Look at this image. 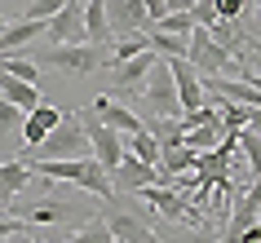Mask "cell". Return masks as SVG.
Returning a JSON list of instances; mask_svg holds the SVG:
<instances>
[{
	"instance_id": "9",
	"label": "cell",
	"mask_w": 261,
	"mask_h": 243,
	"mask_svg": "<svg viewBox=\"0 0 261 243\" xmlns=\"http://www.w3.org/2000/svg\"><path fill=\"white\" fill-rule=\"evenodd\" d=\"M89 208H84L80 199H36L31 208H22V221H31V226H58V221H71V230H75V217H84Z\"/></svg>"
},
{
	"instance_id": "5",
	"label": "cell",
	"mask_w": 261,
	"mask_h": 243,
	"mask_svg": "<svg viewBox=\"0 0 261 243\" xmlns=\"http://www.w3.org/2000/svg\"><path fill=\"white\" fill-rule=\"evenodd\" d=\"M80 124H84V133H89V146H93V159L107 168V173H115L124 164V133H115L111 124H102L97 120V111L93 106H80Z\"/></svg>"
},
{
	"instance_id": "3",
	"label": "cell",
	"mask_w": 261,
	"mask_h": 243,
	"mask_svg": "<svg viewBox=\"0 0 261 243\" xmlns=\"http://www.w3.org/2000/svg\"><path fill=\"white\" fill-rule=\"evenodd\" d=\"M191 67L199 71V75H226V80H248V75H252V67H244L234 53H226V49L213 40L208 27H195V36H191Z\"/></svg>"
},
{
	"instance_id": "27",
	"label": "cell",
	"mask_w": 261,
	"mask_h": 243,
	"mask_svg": "<svg viewBox=\"0 0 261 243\" xmlns=\"http://www.w3.org/2000/svg\"><path fill=\"white\" fill-rule=\"evenodd\" d=\"M248 115H252V106L221 102V124H226V133H239V128H248Z\"/></svg>"
},
{
	"instance_id": "31",
	"label": "cell",
	"mask_w": 261,
	"mask_h": 243,
	"mask_svg": "<svg viewBox=\"0 0 261 243\" xmlns=\"http://www.w3.org/2000/svg\"><path fill=\"white\" fill-rule=\"evenodd\" d=\"M191 14H195V22H199V27H213V22H217V0H199Z\"/></svg>"
},
{
	"instance_id": "21",
	"label": "cell",
	"mask_w": 261,
	"mask_h": 243,
	"mask_svg": "<svg viewBox=\"0 0 261 243\" xmlns=\"http://www.w3.org/2000/svg\"><path fill=\"white\" fill-rule=\"evenodd\" d=\"M221 142H226V124H199V128L186 133V146L199 150V155H204V150H217Z\"/></svg>"
},
{
	"instance_id": "19",
	"label": "cell",
	"mask_w": 261,
	"mask_h": 243,
	"mask_svg": "<svg viewBox=\"0 0 261 243\" xmlns=\"http://www.w3.org/2000/svg\"><path fill=\"white\" fill-rule=\"evenodd\" d=\"M124 150H128V155H138V159H146V164H155V168H160V155H164V146H160V137H155L151 128L128 133V137H124Z\"/></svg>"
},
{
	"instance_id": "11",
	"label": "cell",
	"mask_w": 261,
	"mask_h": 243,
	"mask_svg": "<svg viewBox=\"0 0 261 243\" xmlns=\"http://www.w3.org/2000/svg\"><path fill=\"white\" fill-rule=\"evenodd\" d=\"M111 177H115V190L138 195L142 186H155V181H160V168H155V164H146V159H138V155H124V164H120Z\"/></svg>"
},
{
	"instance_id": "12",
	"label": "cell",
	"mask_w": 261,
	"mask_h": 243,
	"mask_svg": "<svg viewBox=\"0 0 261 243\" xmlns=\"http://www.w3.org/2000/svg\"><path fill=\"white\" fill-rule=\"evenodd\" d=\"M93 111H97V120L102 124H111L115 133H138V128H146V120H142L133 106H124V102H111V93H102V97H93Z\"/></svg>"
},
{
	"instance_id": "33",
	"label": "cell",
	"mask_w": 261,
	"mask_h": 243,
	"mask_svg": "<svg viewBox=\"0 0 261 243\" xmlns=\"http://www.w3.org/2000/svg\"><path fill=\"white\" fill-rule=\"evenodd\" d=\"M199 0H168V14H191Z\"/></svg>"
},
{
	"instance_id": "35",
	"label": "cell",
	"mask_w": 261,
	"mask_h": 243,
	"mask_svg": "<svg viewBox=\"0 0 261 243\" xmlns=\"http://www.w3.org/2000/svg\"><path fill=\"white\" fill-rule=\"evenodd\" d=\"M5 243H36V239H31V230H18V234H9Z\"/></svg>"
},
{
	"instance_id": "1",
	"label": "cell",
	"mask_w": 261,
	"mask_h": 243,
	"mask_svg": "<svg viewBox=\"0 0 261 243\" xmlns=\"http://www.w3.org/2000/svg\"><path fill=\"white\" fill-rule=\"evenodd\" d=\"M89 150H93V146H89V133H84V124H80V111L67 106V120L58 124L40 146L22 150V159H27V164H36V159H84Z\"/></svg>"
},
{
	"instance_id": "36",
	"label": "cell",
	"mask_w": 261,
	"mask_h": 243,
	"mask_svg": "<svg viewBox=\"0 0 261 243\" xmlns=\"http://www.w3.org/2000/svg\"><path fill=\"white\" fill-rule=\"evenodd\" d=\"M248 128H252V133H261V111H252V115H248Z\"/></svg>"
},
{
	"instance_id": "25",
	"label": "cell",
	"mask_w": 261,
	"mask_h": 243,
	"mask_svg": "<svg viewBox=\"0 0 261 243\" xmlns=\"http://www.w3.org/2000/svg\"><path fill=\"white\" fill-rule=\"evenodd\" d=\"M239 155L252 164V177H261V133H252V128H239Z\"/></svg>"
},
{
	"instance_id": "28",
	"label": "cell",
	"mask_w": 261,
	"mask_h": 243,
	"mask_svg": "<svg viewBox=\"0 0 261 243\" xmlns=\"http://www.w3.org/2000/svg\"><path fill=\"white\" fill-rule=\"evenodd\" d=\"M22 124H27V111L14 106L9 97L0 93V133H9V128H22Z\"/></svg>"
},
{
	"instance_id": "20",
	"label": "cell",
	"mask_w": 261,
	"mask_h": 243,
	"mask_svg": "<svg viewBox=\"0 0 261 243\" xmlns=\"http://www.w3.org/2000/svg\"><path fill=\"white\" fill-rule=\"evenodd\" d=\"M151 49L164 62H173V58H191V36H168V31H155L151 36Z\"/></svg>"
},
{
	"instance_id": "24",
	"label": "cell",
	"mask_w": 261,
	"mask_h": 243,
	"mask_svg": "<svg viewBox=\"0 0 261 243\" xmlns=\"http://www.w3.org/2000/svg\"><path fill=\"white\" fill-rule=\"evenodd\" d=\"M195 14H164L160 22H155L151 31H168V36H195Z\"/></svg>"
},
{
	"instance_id": "23",
	"label": "cell",
	"mask_w": 261,
	"mask_h": 243,
	"mask_svg": "<svg viewBox=\"0 0 261 243\" xmlns=\"http://www.w3.org/2000/svg\"><path fill=\"white\" fill-rule=\"evenodd\" d=\"M151 49V36H120V40L111 44V67H120V62H128V58H138Z\"/></svg>"
},
{
	"instance_id": "38",
	"label": "cell",
	"mask_w": 261,
	"mask_h": 243,
	"mask_svg": "<svg viewBox=\"0 0 261 243\" xmlns=\"http://www.w3.org/2000/svg\"><path fill=\"white\" fill-rule=\"evenodd\" d=\"M257 14H261V0H257Z\"/></svg>"
},
{
	"instance_id": "10",
	"label": "cell",
	"mask_w": 261,
	"mask_h": 243,
	"mask_svg": "<svg viewBox=\"0 0 261 243\" xmlns=\"http://www.w3.org/2000/svg\"><path fill=\"white\" fill-rule=\"evenodd\" d=\"M168 67H173V80H177V93H181V115H186V111H199V106L208 102L204 75L191 67V58H173Z\"/></svg>"
},
{
	"instance_id": "6",
	"label": "cell",
	"mask_w": 261,
	"mask_h": 243,
	"mask_svg": "<svg viewBox=\"0 0 261 243\" xmlns=\"http://www.w3.org/2000/svg\"><path fill=\"white\" fill-rule=\"evenodd\" d=\"M155 62H160V53H155V49H146V53L128 58V62H120V67H111V93H120V97H128V102H133V97L142 93V84L151 80Z\"/></svg>"
},
{
	"instance_id": "30",
	"label": "cell",
	"mask_w": 261,
	"mask_h": 243,
	"mask_svg": "<svg viewBox=\"0 0 261 243\" xmlns=\"http://www.w3.org/2000/svg\"><path fill=\"white\" fill-rule=\"evenodd\" d=\"M67 0H27V9H22V18H36V22H49V18L62 9Z\"/></svg>"
},
{
	"instance_id": "14",
	"label": "cell",
	"mask_w": 261,
	"mask_h": 243,
	"mask_svg": "<svg viewBox=\"0 0 261 243\" xmlns=\"http://www.w3.org/2000/svg\"><path fill=\"white\" fill-rule=\"evenodd\" d=\"M40 36H49V22H36V18H18V22H9V27L0 31V58L9 53V49H27V44L40 40Z\"/></svg>"
},
{
	"instance_id": "22",
	"label": "cell",
	"mask_w": 261,
	"mask_h": 243,
	"mask_svg": "<svg viewBox=\"0 0 261 243\" xmlns=\"http://www.w3.org/2000/svg\"><path fill=\"white\" fill-rule=\"evenodd\" d=\"M67 243H120V239L111 234L107 217H93V221H84V226L71 230V239H67Z\"/></svg>"
},
{
	"instance_id": "7",
	"label": "cell",
	"mask_w": 261,
	"mask_h": 243,
	"mask_svg": "<svg viewBox=\"0 0 261 243\" xmlns=\"http://www.w3.org/2000/svg\"><path fill=\"white\" fill-rule=\"evenodd\" d=\"M49 40L54 44H89V22H84V0H67L49 18Z\"/></svg>"
},
{
	"instance_id": "39",
	"label": "cell",
	"mask_w": 261,
	"mask_h": 243,
	"mask_svg": "<svg viewBox=\"0 0 261 243\" xmlns=\"http://www.w3.org/2000/svg\"><path fill=\"white\" fill-rule=\"evenodd\" d=\"M84 5H89V0H84Z\"/></svg>"
},
{
	"instance_id": "15",
	"label": "cell",
	"mask_w": 261,
	"mask_h": 243,
	"mask_svg": "<svg viewBox=\"0 0 261 243\" xmlns=\"http://www.w3.org/2000/svg\"><path fill=\"white\" fill-rule=\"evenodd\" d=\"M31 181H36V168L27 159H5L0 164V199L5 203H14V195H22Z\"/></svg>"
},
{
	"instance_id": "13",
	"label": "cell",
	"mask_w": 261,
	"mask_h": 243,
	"mask_svg": "<svg viewBox=\"0 0 261 243\" xmlns=\"http://www.w3.org/2000/svg\"><path fill=\"white\" fill-rule=\"evenodd\" d=\"M67 120V106H36V111H27V124H22V142H27V146H40L44 137L54 133L58 124Z\"/></svg>"
},
{
	"instance_id": "4",
	"label": "cell",
	"mask_w": 261,
	"mask_h": 243,
	"mask_svg": "<svg viewBox=\"0 0 261 243\" xmlns=\"http://www.w3.org/2000/svg\"><path fill=\"white\" fill-rule=\"evenodd\" d=\"M107 62H111V49H97V44H54L40 53V67L67 71V75H97Z\"/></svg>"
},
{
	"instance_id": "34",
	"label": "cell",
	"mask_w": 261,
	"mask_h": 243,
	"mask_svg": "<svg viewBox=\"0 0 261 243\" xmlns=\"http://www.w3.org/2000/svg\"><path fill=\"white\" fill-rule=\"evenodd\" d=\"M239 243H261V221H252V226L244 230V239H239Z\"/></svg>"
},
{
	"instance_id": "16",
	"label": "cell",
	"mask_w": 261,
	"mask_h": 243,
	"mask_svg": "<svg viewBox=\"0 0 261 243\" xmlns=\"http://www.w3.org/2000/svg\"><path fill=\"white\" fill-rule=\"evenodd\" d=\"M0 93L9 97L14 106H22V111H36V106H40V84L18 80L14 71H5V67H0Z\"/></svg>"
},
{
	"instance_id": "26",
	"label": "cell",
	"mask_w": 261,
	"mask_h": 243,
	"mask_svg": "<svg viewBox=\"0 0 261 243\" xmlns=\"http://www.w3.org/2000/svg\"><path fill=\"white\" fill-rule=\"evenodd\" d=\"M173 243H217V234H213L208 221H199V226H177L173 230Z\"/></svg>"
},
{
	"instance_id": "17",
	"label": "cell",
	"mask_w": 261,
	"mask_h": 243,
	"mask_svg": "<svg viewBox=\"0 0 261 243\" xmlns=\"http://www.w3.org/2000/svg\"><path fill=\"white\" fill-rule=\"evenodd\" d=\"M195 164H199V150H191L186 142L181 146H164V155H160V186H164L168 177H177V173H191Z\"/></svg>"
},
{
	"instance_id": "8",
	"label": "cell",
	"mask_w": 261,
	"mask_h": 243,
	"mask_svg": "<svg viewBox=\"0 0 261 243\" xmlns=\"http://www.w3.org/2000/svg\"><path fill=\"white\" fill-rule=\"evenodd\" d=\"M107 22L111 36H138V31H151V14H146V0H107Z\"/></svg>"
},
{
	"instance_id": "37",
	"label": "cell",
	"mask_w": 261,
	"mask_h": 243,
	"mask_svg": "<svg viewBox=\"0 0 261 243\" xmlns=\"http://www.w3.org/2000/svg\"><path fill=\"white\" fill-rule=\"evenodd\" d=\"M5 27H9V18H5V9H0V31H5Z\"/></svg>"
},
{
	"instance_id": "2",
	"label": "cell",
	"mask_w": 261,
	"mask_h": 243,
	"mask_svg": "<svg viewBox=\"0 0 261 243\" xmlns=\"http://www.w3.org/2000/svg\"><path fill=\"white\" fill-rule=\"evenodd\" d=\"M128 106L138 111L142 120H155V115H181V93H177V80H173V67H168L164 58L155 62L151 80L142 84V93L133 97Z\"/></svg>"
},
{
	"instance_id": "32",
	"label": "cell",
	"mask_w": 261,
	"mask_h": 243,
	"mask_svg": "<svg viewBox=\"0 0 261 243\" xmlns=\"http://www.w3.org/2000/svg\"><path fill=\"white\" fill-rule=\"evenodd\" d=\"M146 14H151V27H155V22L168 14V0H146Z\"/></svg>"
},
{
	"instance_id": "29",
	"label": "cell",
	"mask_w": 261,
	"mask_h": 243,
	"mask_svg": "<svg viewBox=\"0 0 261 243\" xmlns=\"http://www.w3.org/2000/svg\"><path fill=\"white\" fill-rule=\"evenodd\" d=\"M0 67L14 71L18 80H27V84H40V67H36V62H27V58H0Z\"/></svg>"
},
{
	"instance_id": "18",
	"label": "cell",
	"mask_w": 261,
	"mask_h": 243,
	"mask_svg": "<svg viewBox=\"0 0 261 243\" xmlns=\"http://www.w3.org/2000/svg\"><path fill=\"white\" fill-rule=\"evenodd\" d=\"M84 22H89V44H97V49H111L115 44L111 22H107V0H89L84 5Z\"/></svg>"
}]
</instances>
